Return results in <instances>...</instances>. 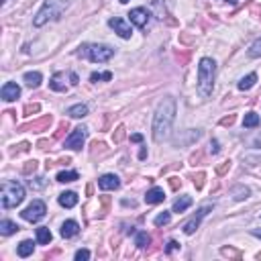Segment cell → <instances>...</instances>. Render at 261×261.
Masks as SVG:
<instances>
[{"instance_id":"obj_1","label":"cell","mask_w":261,"mask_h":261,"mask_svg":"<svg viewBox=\"0 0 261 261\" xmlns=\"http://www.w3.org/2000/svg\"><path fill=\"white\" fill-rule=\"evenodd\" d=\"M176 121V100L171 96H166L159 104H157V110H155V117H153V141H166L171 133V124Z\"/></svg>"},{"instance_id":"obj_2","label":"cell","mask_w":261,"mask_h":261,"mask_svg":"<svg viewBox=\"0 0 261 261\" xmlns=\"http://www.w3.org/2000/svg\"><path fill=\"white\" fill-rule=\"evenodd\" d=\"M215 78H216V63L210 57H202L198 63V82L196 88L202 98H210L212 90H215Z\"/></svg>"},{"instance_id":"obj_3","label":"cell","mask_w":261,"mask_h":261,"mask_svg":"<svg viewBox=\"0 0 261 261\" xmlns=\"http://www.w3.org/2000/svg\"><path fill=\"white\" fill-rule=\"evenodd\" d=\"M65 8H67V0H45L41 11L37 13L35 18H33V25L35 27H43L45 23H49V21H57Z\"/></svg>"},{"instance_id":"obj_4","label":"cell","mask_w":261,"mask_h":261,"mask_svg":"<svg viewBox=\"0 0 261 261\" xmlns=\"http://www.w3.org/2000/svg\"><path fill=\"white\" fill-rule=\"evenodd\" d=\"M25 200V188L18 182L4 180L0 186V202L4 208H15Z\"/></svg>"},{"instance_id":"obj_5","label":"cell","mask_w":261,"mask_h":261,"mask_svg":"<svg viewBox=\"0 0 261 261\" xmlns=\"http://www.w3.org/2000/svg\"><path fill=\"white\" fill-rule=\"evenodd\" d=\"M78 55L88 57L90 61H96V63H104L114 55V49L108 45H84V47H80Z\"/></svg>"},{"instance_id":"obj_6","label":"cell","mask_w":261,"mask_h":261,"mask_svg":"<svg viewBox=\"0 0 261 261\" xmlns=\"http://www.w3.org/2000/svg\"><path fill=\"white\" fill-rule=\"evenodd\" d=\"M45 212H47V206H45V202L43 200H33L31 204H29L23 212H21V216L29 222H39L43 216H45Z\"/></svg>"},{"instance_id":"obj_7","label":"cell","mask_w":261,"mask_h":261,"mask_svg":"<svg viewBox=\"0 0 261 261\" xmlns=\"http://www.w3.org/2000/svg\"><path fill=\"white\" fill-rule=\"evenodd\" d=\"M86 137H88V129L86 127H78V129H74V133L63 141V147L67 149H74V151H78L82 149V145L86 141Z\"/></svg>"},{"instance_id":"obj_8","label":"cell","mask_w":261,"mask_h":261,"mask_svg":"<svg viewBox=\"0 0 261 261\" xmlns=\"http://www.w3.org/2000/svg\"><path fill=\"white\" fill-rule=\"evenodd\" d=\"M210 210H212V206H202V208H198V210H196V215L192 216V218L186 222V225H184V233H186V235H194L196 230H198V227H200L202 218H204Z\"/></svg>"},{"instance_id":"obj_9","label":"cell","mask_w":261,"mask_h":261,"mask_svg":"<svg viewBox=\"0 0 261 261\" xmlns=\"http://www.w3.org/2000/svg\"><path fill=\"white\" fill-rule=\"evenodd\" d=\"M108 25L114 29V33H117L119 37H123V39H131L133 29H131V25L127 21H124V18L114 16V18H110V21H108Z\"/></svg>"},{"instance_id":"obj_10","label":"cell","mask_w":261,"mask_h":261,"mask_svg":"<svg viewBox=\"0 0 261 261\" xmlns=\"http://www.w3.org/2000/svg\"><path fill=\"white\" fill-rule=\"evenodd\" d=\"M131 23L135 25V27H139V29H145L147 27V23H149V13H147V8H133L131 11Z\"/></svg>"},{"instance_id":"obj_11","label":"cell","mask_w":261,"mask_h":261,"mask_svg":"<svg viewBox=\"0 0 261 261\" xmlns=\"http://www.w3.org/2000/svg\"><path fill=\"white\" fill-rule=\"evenodd\" d=\"M0 96H2V100L13 102L21 96V88H18V84H15V82H6L2 86V90H0Z\"/></svg>"},{"instance_id":"obj_12","label":"cell","mask_w":261,"mask_h":261,"mask_svg":"<svg viewBox=\"0 0 261 261\" xmlns=\"http://www.w3.org/2000/svg\"><path fill=\"white\" fill-rule=\"evenodd\" d=\"M98 186L102 190H117L121 186V180H119V176H114V173H104L98 180Z\"/></svg>"},{"instance_id":"obj_13","label":"cell","mask_w":261,"mask_h":261,"mask_svg":"<svg viewBox=\"0 0 261 261\" xmlns=\"http://www.w3.org/2000/svg\"><path fill=\"white\" fill-rule=\"evenodd\" d=\"M60 233H61L63 239H72V237H76V235L80 233V225H78L76 220H65L63 225H61V230H60Z\"/></svg>"},{"instance_id":"obj_14","label":"cell","mask_w":261,"mask_h":261,"mask_svg":"<svg viewBox=\"0 0 261 261\" xmlns=\"http://www.w3.org/2000/svg\"><path fill=\"white\" fill-rule=\"evenodd\" d=\"M163 200H166V192L161 188H151L147 194H145V202H147V204H159Z\"/></svg>"},{"instance_id":"obj_15","label":"cell","mask_w":261,"mask_h":261,"mask_svg":"<svg viewBox=\"0 0 261 261\" xmlns=\"http://www.w3.org/2000/svg\"><path fill=\"white\" fill-rule=\"evenodd\" d=\"M60 204L63 208H74L76 204H78V194L76 192H63V194H60Z\"/></svg>"},{"instance_id":"obj_16","label":"cell","mask_w":261,"mask_h":261,"mask_svg":"<svg viewBox=\"0 0 261 261\" xmlns=\"http://www.w3.org/2000/svg\"><path fill=\"white\" fill-rule=\"evenodd\" d=\"M23 80H25V84L29 86V88H39L41 82H43V76L39 72H27L23 76Z\"/></svg>"},{"instance_id":"obj_17","label":"cell","mask_w":261,"mask_h":261,"mask_svg":"<svg viewBox=\"0 0 261 261\" xmlns=\"http://www.w3.org/2000/svg\"><path fill=\"white\" fill-rule=\"evenodd\" d=\"M67 114H70L72 119H84L86 114H88V106L86 104H74L67 108Z\"/></svg>"},{"instance_id":"obj_18","label":"cell","mask_w":261,"mask_h":261,"mask_svg":"<svg viewBox=\"0 0 261 261\" xmlns=\"http://www.w3.org/2000/svg\"><path fill=\"white\" fill-rule=\"evenodd\" d=\"M33 251H35V243L29 239L23 241V243H18V247H16L18 257H29V255H33Z\"/></svg>"},{"instance_id":"obj_19","label":"cell","mask_w":261,"mask_h":261,"mask_svg":"<svg viewBox=\"0 0 261 261\" xmlns=\"http://www.w3.org/2000/svg\"><path fill=\"white\" fill-rule=\"evenodd\" d=\"M192 206V196H180L176 202H173V212H178V215H180V212H184V210H188Z\"/></svg>"},{"instance_id":"obj_20","label":"cell","mask_w":261,"mask_h":261,"mask_svg":"<svg viewBox=\"0 0 261 261\" xmlns=\"http://www.w3.org/2000/svg\"><path fill=\"white\" fill-rule=\"evenodd\" d=\"M51 239H53V235H51V230L47 229V227H39V229H37V243L49 245Z\"/></svg>"},{"instance_id":"obj_21","label":"cell","mask_w":261,"mask_h":261,"mask_svg":"<svg viewBox=\"0 0 261 261\" xmlns=\"http://www.w3.org/2000/svg\"><path fill=\"white\" fill-rule=\"evenodd\" d=\"M16 230H18L16 222H13V220H2V222H0V235L8 237V235H15Z\"/></svg>"},{"instance_id":"obj_22","label":"cell","mask_w":261,"mask_h":261,"mask_svg":"<svg viewBox=\"0 0 261 261\" xmlns=\"http://www.w3.org/2000/svg\"><path fill=\"white\" fill-rule=\"evenodd\" d=\"M255 82H257V74H249V76H245V78H241V82H239V90H251L255 86Z\"/></svg>"},{"instance_id":"obj_23","label":"cell","mask_w":261,"mask_h":261,"mask_svg":"<svg viewBox=\"0 0 261 261\" xmlns=\"http://www.w3.org/2000/svg\"><path fill=\"white\" fill-rule=\"evenodd\" d=\"M243 127L245 129H255L259 127V114L257 112H247L243 119Z\"/></svg>"},{"instance_id":"obj_24","label":"cell","mask_w":261,"mask_h":261,"mask_svg":"<svg viewBox=\"0 0 261 261\" xmlns=\"http://www.w3.org/2000/svg\"><path fill=\"white\" fill-rule=\"evenodd\" d=\"M61 80H63V74H55L53 78H51V82H49L51 90H55V92H63L67 86H65V82H61Z\"/></svg>"},{"instance_id":"obj_25","label":"cell","mask_w":261,"mask_h":261,"mask_svg":"<svg viewBox=\"0 0 261 261\" xmlns=\"http://www.w3.org/2000/svg\"><path fill=\"white\" fill-rule=\"evenodd\" d=\"M149 243H151V237H149L147 233H145V230H139L137 237H135V245L141 247V249H145V247H147Z\"/></svg>"},{"instance_id":"obj_26","label":"cell","mask_w":261,"mask_h":261,"mask_svg":"<svg viewBox=\"0 0 261 261\" xmlns=\"http://www.w3.org/2000/svg\"><path fill=\"white\" fill-rule=\"evenodd\" d=\"M78 178H80L78 171H60V173H57V182H61V184L74 182V180H78Z\"/></svg>"},{"instance_id":"obj_27","label":"cell","mask_w":261,"mask_h":261,"mask_svg":"<svg viewBox=\"0 0 261 261\" xmlns=\"http://www.w3.org/2000/svg\"><path fill=\"white\" fill-rule=\"evenodd\" d=\"M169 220H171V215L168 210H163V212H159V215L155 216V227H166V225H169Z\"/></svg>"},{"instance_id":"obj_28","label":"cell","mask_w":261,"mask_h":261,"mask_svg":"<svg viewBox=\"0 0 261 261\" xmlns=\"http://www.w3.org/2000/svg\"><path fill=\"white\" fill-rule=\"evenodd\" d=\"M233 196H235L237 200H243V198L249 196V190L243 188V186H237V188H233Z\"/></svg>"},{"instance_id":"obj_29","label":"cell","mask_w":261,"mask_h":261,"mask_svg":"<svg viewBox=\"0 0 261 261\" xmlns=\"http://www.w3.org/2000/svg\"><path fill=\"white\" fill-rule=\"evenodd\" d=\"M249 55H251V57H261V39H257L253 45H251Z\"/></svg>"},{"instance_id":"obj_30","label":"cell","mask_w":261,"mask_h":261,"mask_svg":"<svg viewBox=\"0 0 261 261\" xmlns=\"http://www.w3.org/2000/svg\"><path fill=\"white\" fill-rule=\"evenodd\" d=\"M90 80H92V82H98V80H106V82H108V80H112V74H110V72H104V74H92V76H90Z\"/></svg>"},{"instance_id":"obj_31","label":"cell","mask_w":261,"mask_h":261,"mask_svg":"<svg viewBox=\"0 0 261 261\" xmlns=\"http://www.w3.org/2000/svg\"><path fill=\"white\" fill-rule=\"evenodd\" d=\"M76 259H78V261H86V259H90V251H88V249H80V251H76Z\"/></svg>"},{"instance_id":"obj_32","label":"cell","mask_w":261,"mask_h":261,"mask_svg":"<svg viewBox=\"0 0 261 261\" xmlns=\"http://www.w3.org/2000/svg\"><path fill=\"white\" fill-rule=\"evenodd\" d=\"M29 186L31 188H43L45 182H43V178H35V180H29Z\"/></svg>"},{"instance_id":"obj_33","label":"cell","mask_w":261,"mask_h":261,"mask_svg":"<svg viewBox=\"0 0 261 261\" xmlns=\"http://www.w3.org/2000/svg\"><path fill=\"white\" fill-rule=\"evenodd\" d=\"M176 249H180V243H178V241H169L166 251H168V253H171V251H176Z\"/></svg>"},{"instance_id":"obj_34","label":"cell","mask_w":261,"mask_h":261,"mask_svg":"<svg viewBox=\"0 0 261 261\" xmlns=\"http://www.w3.org/2000/svg\"><path fill=\"white\" fill-rule=\"evenodd\" d=\"M253 145H255V147H259V149H261V131H257V135L253 137Z\"/></svg>"},{"instance_id":"obj_35","label":"cell","mask_w":261,"mask_h":261,"mask_svg":"<svg viewBox=\"0 0 261 261\" xmlns=\"http://www.w3.org/2000/svg\"><path fill=\"white\" fill-rule=\"evenodd\" d=\"M78 82H80V80H78V76H76V74H70V84H72V86H78Z\"/></svg>"},{"instance_id":"obj_36","label":"cell","mask_w":261,"mask_h":261,"mask_svg":"<svg viewBox=\"0 0 261 261\" xmlns=\"http://www.w3.org/2000/svg\"><path fill=\"white\" fill-rule=\"evenodd\" d=\"M131 141H135V143H141V141H143V135H139V133H137V135H131Z\"/></svg>"},{"instance_id":"obj_37","label":"cell","mask_w":261,"mask_h":261,"mask_svg":"<svg viewBox=\"0 0 261 261\" xmlns=\"http://www.w3.org/2000/svg\"><path fill=\"white\" fill-rule=\"evenodd\" d=\"M210 151H212V153H218V143H216V141L210 143Z\"/></svg>"},{"instance_id":"obj_38","label":"cell","mask_w":261,"mask_h":261,"mask_svg":"<svg viewBox=\"0 0 261 261\" xmlns=\"http://www.w3.org/2000/svg\"><path fill=\"white\" fill-rule=\"evenodd\" d=\"M251 235L257 237V239H261V229H253V230H251Z\"/></svg>"},{"instance_id":"obj_39","label":"cell","mask_w":261,"mask_h":261,"mask_svg":"<svg viewBox=\"0 0 261 261\" xmlns=\"http://www.w3.org/2000/svg\"><path fill=\"white\" fill-rule=\"evenodd\" d=\"M121 2H123V4H124V2H129V0H121Z\"/></svg>"}]
</instances>
